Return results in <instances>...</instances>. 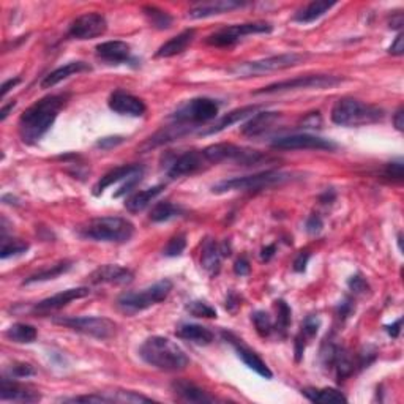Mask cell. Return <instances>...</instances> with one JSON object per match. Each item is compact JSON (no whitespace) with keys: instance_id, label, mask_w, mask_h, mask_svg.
Instances as JSON below:
<instances>
[{"instance_id":"obj_1","label":"cell","mask_w":404,"mask_h":404,"mask_svg":"<svg viewBox=\"0 0 404 404\" xmlns=\"http://www.w3.org/2000/svg\"><path fill=\"white\" fill-rule=\"evenodd\" d=\"M66 95H49L38 100L21 114L18 122L19 136L27 145L37 144L59 117L66 105Z\"/></svg>"},{"instance_id":"obj_2","label":"cell","mask_w":404,"mask_h":404,"mask_svg":"<svg viewBox=\"0 0 404 404\" xmlns=\"http://www.w3.org/2000/svg\"><path fill=\"white\" fill-rule=\"evenodd\" d=\"M139 357L147 365L166 373H177L190 365V359L177 343L166 336H150L139 347Z\"/></svg>"},{"instance_id":"obj_3","label":"cell","mask_w":404,"mask_h":404,"mask_svg":"<svg viewBox=\"0 0 404 404\" xmlns=\"http://www.w3.org/2000/svg\"><path fill=\"white\" fill-rule=\"evenodd\" d=\"M386 117L382 107L363 103V101L345 97L340 98L332 107L330 119L335 125L340 126H363L378 124Z\"/></svg>"},{"instance_id":"obj_4","label":"cell","mask_w":404,"mask_h":404,"mask_svg":"<svg viewBox=\"0 0 404 404\" xmlns=\"http://www.w3.org/2000/svg\"><path fill=\"white\" fill-rule=\"evenodd\" d=\"M78 234L83 239L109 244H125L134 235V225L122 217H101L87 221L78 227Z\"/></svg>"},{"instance_id":"obj_5","label":"cell","mask_w":404,"mask_h":404,"mask_svg":"<svg viewBox=\"0 0 404 404\" xmlns=\"http://www.w3.org/2000/svg\"><path fill=\"white\" fill-rule=\"evenodd\" d=\"M204 155L210 165H221V163H232L237 166L253 167L272 163L277 158L272 155L262 153L259 150L248 149V147H240L229 143H220L208 145L204 149Z\"/></svg>"},{"instance_id":"obj_6","label":"cell","mask_w":404,"mask_h":404,"mask_svg":"<svg viewBox=\"0 0 404 404\" xmlns=\"http://www.w3.org/2000/svg\"><path fill=\"white\" fill-rule=\"evenodd\" d=\"M218 112H220V103L217 100L201 97L188 100L186 103L182 105L176 112L171 114L170 120L171 124L179 125L188 133H191L194 128H198L199 125L217 119Z\"/></svg>"},{"instance_id":"obj_7","label":"cell","mask_w":404,"mask_h":404,"mask_svg":"<svg viewBox=\"0 0 404 404\" xmlns=\"http://www.w3.org/2000/svg\"><path fill=\"white\" fill-rule=\"evenodd\" d=\"M172 281L171 280H161L155 285L141 289V291H131L125 292L117 299V307L122 313L131 316L149 309L158 303L165 302L170 294L172 292Z\"/></svg>"},{"instance_id":"obj_8","label":"cell","mask_w":404,"mask_h":404,"mask_svg":"<svg viewBox=\"0 0 404 404\" xmlns=\"http://www.w3.org/2000/svg\"><path fill=\"white\" fill-rule=\"evenodd\" d=\"M291 174L281 172V171H264L253 174V176L245 177H234L229 180L218 182L217 185H213L212 191L215 194H225L231 191H259L267 190V188L277 186L285 184V182L291 180Z\"/></svg>"},{"instance_id":"obj_9","label":"cell","mask_w":404,"mask_h":404,"mask_svg":"<svg viewBox=\"0 0 404 404\" xmlns=\"http://www.w3.org/2000/svg\"><path fill=\"white\" fill-rule=\"evenodd\" d=\"M305 59H307L305 54H299V52L280 54V56L254 60V62L237 64L229 70V73H231V75L235 78L262 76V75H268V73L294 69V66L303 64V60Z\"/></svg>"},{"instance_id":"obj_10","label":"cell","mask_w":404,"mask_h":404,"mask_svg":"<svg viewBox=\"0 0 404 404\" xmlns=\"http://www.w3.org/2000/svg\"><path fill=\"white\" fill-rule=\"evenodd\" d=\"M343 78L333 75H307L292 79H285L280 83H273L259 90H254L253 95H271V93L291 92V90H308V89H332L343 83Z\"/></svg>"},{"instance_id":"obj_11","label":"cell","mask_w":404,"mask_h":404,"mask_svg":"<svg viewBox=\"0 0 404 404\" xmlns=\"http://www.w3.org/2000/svg\"><path fill=\"white\" fill-rule=\"evenodd\" d=\"M54 322L97 340H109L117 332L116 322L103 316H73V318H57Z\"/></svg>"},{"instance_id":"obj_12","label":"cell","mask_w":404,"mask_h":404,"mask_svg":"<svg viewBox=\"0 0 404 404\" xmlns=\"http://www.w3.org/2000/svg\"><path fill=\"white\" fill-rule=\"evenodd\" d=\"M321 359L322 365L333 373L335 379L338 382L347 379L349 376H352L355 372L357 363L351 352H349L346 347L336 345L332 340L326 341L324 346H322Z\"/></svg>"},{"instance_id":"obj_13","label":"cell","mask_w":404,"mask_h":404,"mask_svg":"<svg viewBox=\"0 0 404 404\" xmlns=\"http://www.w3.org/2000/svg\"><path fill=\"white\" fill-rule=\"evenodd\" d=\"M273 30V25L268 23H245V24H234L229 27H223L212 35H208L206 43L210 46H217V48H226V46H232L240 42L244 37L248 35H258V33H271Z\"/></svg>"},{"instance_id":"obj_14","label":"cell","mask_w":404,"mask_h":404,"mask_svg":"<svg viewBox=\"0 0 404 404\" xmlns=\"http://www.w3.org/2000/svg\"><path fill=\"white\" fill-rule=\"evenodd\" d=\"M107 30L106 18L98 11L84 13L73 19L69 27V37L75 40H93L105 35Z\"/></svg>"},{"instance_id":"obj_15","label":"cell","mask_w":404,"mask_h":404,"mask_svg":"<svg viewBox=\"0 0 404 404\" xmlns=\"http://www.w3.org/2000/svg\"><path fill=\"white\" fill-rule=\"evenodd\" d=\"M272 147L277 150H336V144L332 141L313 136V134H291L275 139Z\"/></svg>"},{"instance_id":"obj_16","label":"cell","mask_w":404,"mask_h":404,"mask_svg":"<svg viewBox=\"0 0 404 404\" xmlns=\"http://www.w3.org/2000/svg\"><path fill=\"white\" fill-rule=\"evenodd\" d=\"M208 163L204 150H188L185 153L179 155V157L167 166V177L170 179H180L186 176H193L202 170H206Z\"/></svg>"},{"instance_id":"obj_17","label":"cell","mask_w":404,"mask_h":404,"mask_svg":"<svg viewBox=\"0 0 404 404\" xmlns=\"http://www.w3.org/2000/svg\"><path fill=\"white\" fill-rule=\"evenodd\" d=\"M231 254V248H229L227 242L225 244H218L213 239H207L202 245V253H201V267L210 275V277H217L220 268H221V261L223 258H227Z\"/></svg>"},{"instance_id":"obj_18","label":"cell","mask_w":404,"mask_h":404,"mask_svg":"<svg viewBox=\"0 0 404 404\" xmlns=\"http://www.w3.org/2000/svg\"><path fill=\"white\" fill-rule=\"evenodd\" d=\"M0 400L2 401H16V403H37L42 400V393L37 388L25 384L18 382L16 379L5 378L0 386Z\"/></svg>"},{"instance_id":"obj_19","label":"cell","mask_w":404,"mask_h":404,"mask_svg":"<svg viewBox=\"0 0 404 404\" xmlns=\"http://www.w3.org/2000/svg\"><path fill=\"white\" fill-rule=\"evenodd\" d=\"M90 294L89 287H73V289H66V291L57 292L51 295V297L44 299L42 302H38L35 307H33V311L38 314H46L51 311H57V309L64 308L69 305V303L84 299L87 295Z\"/></svg>"},{"instance_id":"obj_20","label":"cell","mask_w":404,"mask_h":404,"mask_svg":"<svg viewBox=\"0 0 404 404\" xmlns=\"http://www.w3.org/2000/svg\"><path fill=\"white\" fill-rule=\"evenodd\" d=\"M248 2H240V0H208V2L193 5L191 8L188 10V18L204 19L210 16H218L232 10L244 8Z\"/></svg>"},{"instance_id":"obj_21","label":"cell","mask_w":404,"mask_h":404,"mask_svg":"<svg viewBox=\"0 0 404 404\" xmlns=\"http://www.w3.org/2000/svg\"><path fill=\"white\" fill-rule=\"evenodd\" d=\"M107 105H109V107L114 112L120 114V116L141 117V116H144L147 111V106L143 100L120 89L111 93Z\"/></svg>"},{"instance_id":"obj_22","label":"cell","mask_w":404,"mask_h":404,"mask_svg":"<svg viewBox=\"0 0 404 404\" xmlns=\"http://www.w3.org/2000/svg\"><path fill=\"white\" fill-rule=\"evenodd\" d=\"M225 338L234 346L235 352H237V355L240 357L242 362H244L248 368H251L254 373H258L259 376H262V378H266V379L273 378V373L271 372V368L267 367V363L262 360L261 357L253 351V349H250L246 345H244V341L239 340L237 336H234L231 333H225Z\"/></svg>"},{"instance_id":"obj_23","label":"cell","mask_w":404,"mask_h":404,"mask_svg":"<svg viewBox=\"0 0 404 404\" xmlns=\"http://www.w3.org/2000/svg\"><path fill=\"white\" fill-rule=\"evenodd\" d=\"M89 278H90L92 285L124 286L133 281L134 275L130 268L114 266V264H106V266L98 267L97 271H93Z\"/></svg>"},{"instance_id":"obj_24","label":"cell","mask_w":404,"mask_h":404,"mask_svg":"<svg viewBox=\"0 0 404 404\" xmlns=\"http://www.w3.org/2000/svg\"><path fill=\"white\" fill-rule=\"evenodd\" d=\"M97 56L105 60V62L111 64V65H122V64H131L133 57H131V46L120 42V40H114V42H105L100 43L97 48Z\"/></svg>"},{"instance_id":"obj_25","label":"cell","mask_w":404,"mask_h":404,"mask_svg":"<svg viewBox=\"0 0 404 404\" xmlns=\"http://www.w3.org/2000/svg\"><path fill=\"white\" fill-rule=\"evenodd\" d=\"M194 38H196V30L194 29H186L184 32H180L179 35L172 37L171 40H167L165 44H161L158 51L155 52V57L157 59H170L174 56H179V54L185 52L188 49Z\"/></svg>"},{"instance_id":"obj_26","label":"cell","mask_w":404,"mask_h":404,"mask_svg":"<svg viewBox=\"0 0 404 404\" xmlns=\"http://www.w3.org/2000/svg\"><path fill=\"white\" fill-rule=\"evenodd\" d=\"M144 167L139 166V165H122V166H117L111 170L109 172H106L103 177H101L95 185H93V196H101V194L105 193L106 188L112 186L114 184H117V182H122L126 180L133 174H136L139 171H143Z\"/></svg>"},{"instance_id":"obj_27","label":"cell","mask_w":404,"mask_h":404,"mask_svg":"<svg viewBox=\"0 0 404 404\" xmlns=\"http://www.w3.org/2000/svg\"><path fill=\"white\" fill-rule=\"evenodd\" d=\"M171 390L174 395L186 403H213L215 398L208 395L204 388L198 387L186 379H177L171 384Z\"/></svg>"},{"instance_id":"obj_28","label":"cell","mask_w":404,"mask_h":404,"mask_svg":"<svg viewBox=\"0 0 404 404\" xmlns=\"http://www.w3.org/2000/svg\"><path fill=\"white\" fill-rule=\"evenodd\" d=\"M281 119L280 112H258L242 126V134L248 138H256L267 133Z\"/></svg>"},{"instance_id":"obj_29","label":"cell","mask_w":404,"mask_h":404,"mask_svg":"<svg viewBox=\"0 0 404 404\" xmlns=\"http://www.w3.org/2000/svg\"><path fill=\"white\" fill-rule=\"evenodd\" d=\"M259 107H261V106H258V105H250V106L237 107V109H234V111H231V112L225 114L223 117L218 119L217 122H215L213 126L208 128V130L204 131L202 134H204V136H210V134L221 133L223 130H226V128H229V126H232L234 124L240 122V120H245V119H248V117H253L254 114L259 111Z\"/></svg>"},{"instance_id":"obj_30","label":"cell","mask_w":404,"mask_h":404,"mask_svg":"<svg viewBox=\"0 0 404 404\" xmlns=\"http://www.w3.org/2000/svg\"><path fill=\"white\" fill-rule=\"evenodd\" d=\"M90 70H92L90 65L85 64V62H70V64L59 66V69L51 71L49 75L42 81V87L43 89H51V87L60 84L62 81L69 79L73 75H79V73L90 71Z\"/></svg>"},{"instance_id":"obj_31","label":"cell","mask_w":404,"mask_h":404,"mask_svg":"<svg viewBox=\"0 0 404 404\" xmlns=\"http://www.w3.org/2000/svg\"><path fill=\"white\" fill-rule=\"evenodd\" d=\"M333 6H336V2H327V0H318L316 2L314 0V2H309L297 10V13L294 15V21L300 24H311L324 16Z\"/></svg>"},{"instance_id":"obj_32","label":"cell","mask_w":404,"mask_h":404,"mask_svg":"<svg viewBox=\"0 0 404 404\" xmlns=\"http://www.w3.org/2000/svg\"><path fill=\"white\" fill-rule=\"evenodd\" d=\"M176 335L182 340L194 343V345L199 346L210 345L215 338V335L210 328L199 324H182L177 327Z\"/></svg>"},{"instance_id":"obj_33","label":"cell","mask_w":404,"mask_h":404,"mask_svg":"<svg viewBox=\"0 0 404 404\" xmlns=\"http://www.w3.org/2000/svg\"><path fill=\"white\" fill-rule=\"evenodd\" d=\"M163 190H165V185H157V186L147 188V190H144V191L134 193L125 201V208L131 213L143 212L150 206V202L157 198L158 194L163 193Z\"/></svg>"},{"instance_id":"obj_34","label":"cell","mask_w":404,"mask_h":404,"mask_svg":"<svg viewBox=\"0 0 404 404\" xmlns=\"http://www.w3.org/2000/svg\"><path fill=\"white\" fill-rule=\"evenodd\" d=\"M73 267L71 261H60L57 264H54L51 267L42 268V271L30 275L29 278H25L23 281V285H33V283H42V281H49V280H56L59 278L60 275H65L66 272H70Z\"/></svg>"},{"instance_id":"obj_35","label":"cell","mask_w":404,"mask_h":404,"mask_svg":"<svg viewBox=\"0 0 404 404\" xmlns=\"http://www.w3.org/2000/svg\"><path fill=\"white\" fill-rule=\"evenodd\" d=\"M302 395L305 396L307 400H309L311 403H324V404H330V403H346L347 398L343 395L340 390L336 388H330V387H324V388H303Z\"/></svg>"},{"instance_id":"obj_36","label":"cell","mask_w":404,"mask_h":404,"mask_svg":"<svg viewBox=\"0 0 404 404\" xmlns=\"http://www.w3.org/2000/svg\"><path fill=\"white\" fill-rule=\"evenodd\" d=\"M5 336L13 343H19V345H30V343L38 338L37 328L30 324H24V322H18L13 324L5 332Z\"/></svg>"},{"instance_id":"obj_37","label":"cell","mask_w":404,"mask_h":404,"mask_svg":"<svg viewBox=\"0 0 404 404\" xmlns=\"http://www.w3.org/2000/svg\"><path fill=\"white\" fill-rule=\"evenodd\" d=\"M186 212L180 206L172 204L170 201L158 202L157 206L152 208L150 212V220L153 223H163V221H170L172 218L184 217Z\"/></svg>"},{"instance_id":"obj_38","label":"cell","mask_w":404,"mask_h":404,"mask_svg":"<svg viewBox=\"0 0 404 404\" xmlns=\"http://www.w3.org/2000/svg\"><path fill=\"white\" fill-rule=\"evenodd\" d=\"M143 13L147 18V21H149V24L158 30H167L174 23V19L170 13L158 8V6L155 5L143 6Z\"/></svg>"},{"instance_id":"obj_39","label":"cell","mask_w":404,"mask_h":404,"mask_svg":"<svg viewBox=\"0 0 404 404\" xmlns=\"http://www.w3.org/2000/svg\"><path fill=\"white\" fill-rule=\"evenodd\" d=\"M29 250V244L19 239H6L2 237V248H0V258L8 259L15 256H21Z\"/></svg>"},{"instance_id":"obj_40","label":"cell","mask_w":404,"mask_h":404,"mask_svg":"<svg viewBox=\"0 0 404 404\" xmlns=\"http://www.w3.org/2000/svg\"><path fill=\"white\" fill-rule=\"evenodd\" d=\"M277 307V322H275V332L281 336H286L287 328L291 326V308L285 300L275 302Z\"/></svg>"},{"instance_id":"obj_41","label":"cell","mask_w":404,"mask_h":404,"mask_svg":"<svg viewBox=\"0 0 404 404\" xmlns=\"http://www.w3.org/2000/svg\"><path fill=\"white\" fill-rule=\"evenodd\" d=\"M251 321L254 324L256 332H258L262 338H266V336L272 335L275 332V322L272 321L271 314L262 311V309H258V311H254L251 314Z\"/></svg>"},{"instance_id":"obj_42","label":"cell","mask_w":404,"mask_h":404,"mask_svg":"<svg viewBox=\"0 0 404 404\" xmlns=\"http://www.w3.org/2000/svg\"><path fill=\"white\" fill-rule=\"evenodd\" d=\"M186 311L191 316H194V318H206V319L217 318V311H215V308L207 305V303L202 300H193L188 303Z\"/></svg>"},{"instance_id":"obj_43","label":"cell","mask_w":404,"mask_h":404,"mask_svg":"<svg viewBox=\"0 0 404 404\" xmlns=\"http://www.w3.org/2000/svg\"><path fill=\"white\" fill-rule=\"evenodd\" d=\"M185 248H186V235L177 234L167 240L163 254L166 256V258H177V256H180L185 251Z\"/></svg>"},{"instance_id":"obj_44","label":"cell","mask_w":404,"mask_h":404,"mask_svg":"<svg viewBox=\"0 0 404 404\" xmlns=\"http://www.w3.org/2000/svg\"><path fill=\"white\" fill-rule=\"evenodd\" d=\"M319 326H321V322L318 319V316H308V318L303 321L302 330L299 332V335L295 336V338L300 340V341H305V345H307L308 340H311V338H314L316 335H318Z\"/></svg>"},{"instance_id":"obj_45","label":"cell","mask_w":404,"mask_h":404,"mask_svg":"<svg viewBox=\"0 0 404 404\" xmlns=\"http://www.w3.org/2000/svg\"><path fill=\"white\" fill-rule=\"evenodd\" d=\"M35 374H37L35 368H33L30 363L25 362H15L13 365L8 367V369H6V378L11 379H24Z\"/></svg>"},{"instance_id":"obj_46","label":"cell","mask_w":404,"mask_h":404,"mask_svg":"<svg viewBox=\"0 0 404 404\" xmlns=\"http://www.w3.org/2000/svg\"><path fill=\"white\" fill-rule=\"evenodd\" d=\"M386 177H388L390 180H396V182H401L403 176H404V165H403V160H396L392 161V163H388L386 166Z\"/></svg>"},{"instance_id":"obj_47","label":"cell","mask_w":404,"mask_h":404,"mask_svg":"<svg viewBox=\"0 0 404 404\" xmlns=\"http://www.w3.org/2000/svg\"><path fill=\"white\" fill-rule=\"evenodd\" d=\"M347 286H349V289H351L354 294H367L369 291V286H368L367 280L363 278L362 275H359V273L349 278Z\"/></svg>"},{"instance_id":"obj_48","label":"cell","mask_w":404,"mask_h":404,"mask_svg":"<svg viewBox=\"0 0 404 404\" xmlns=\"http://www.w3.org/2000/svg\"><path fill=\"white\" fill-rule=\"evenodd\" d=\"M143 174H144V170L136 172V174H133V176L128 177L126 182H125V185L120 186V190H119L116 194H114V198H120V196H124V194L130 193V191L133 190V186L136 185V184H139L141 179H143Z\"/></svg>"},{"instance_id":"obj_49","label":"cell","mask_w":404,"mask_h":404,"mask_svg":"<svg viewBox=\"0 0 404 404\" xmlns=\"http://www.w3.org/2000/svg\"><path fill=\"white\" fill-rule=\"evenodd\" d=\"M322 227H324V223H322V218L319 217L318 213H313L311 217L307 220V223H305L307 232L311 234V235L319 234L322 231Z\"/></svg>"},{"instance_id":"obj_50","label":"cell","mask_w":404,"mask_h":404,"mask_svg":"<svg viewBox=\"0 0 404 404\" xmlns=\"http://www.w3.org/2000/svg\"><path fill=\"white\" fill-rule=\"evenodd\" d=\"M250 271H251L250 261H248L245 256H242V258L235 261V264H234L235 275H239V277H246V275L250 273Z\"/></svg>"},{"instance_id":"obj_51","label":"cell","mask_w":404,"mask_h":404,"mask_svg":"<svg viewBox=\"0 0 404 404\" xmlns=\"http://www.w3.org/2000/svg\"><path fill=\"white\" fill-rule=\"evenodd\" d=\"M124 141L125 139L122 136H107V138L100 139L97 143V147H100V149H105V150H109L112 149V147H117L122 144Z\"/></svg>"},{"instance_id":"obj_52","label":"cell","mask_w":404,"mask_h":404,"mask_svg":"<svg viewBox=\"0 0 404 404\" xmlns=\"http://www.w3.org/2000/svg\"><path fill=\"white\" fill-rule=\"evenodd\" d=\"M309 258H311V254H309V251H300L297 258H295L294 261V272H305L307 271V266H308V261Z\"/></svg>"},{"instance_id":"obj_53","label":"cell","mask_w":404,"mask_h":404,"mask_svg":"<svg viewBox=\"0 0 404 404\" xmlns=\"http://www.w3.org/2000/svg\"><path fill=\"white\" fill-rule=\"evenodd\" d=\"M388 52L392 54V56H403L404 54V37H403L401 32L398 33V35H396L395 42L388 48Z\"/></svg>"},{"instance_id":"obj_54","label":"cell","mask_w":404,"mask_h":404,"mask_svg":"<svg viewBox=\"0 0 404 404\" xmlns=\"http://www.w3.org/2000/svg\"><path fill=\"white\" fill-rule=\"evenodd\" d=\"M354 305H352V302L349 300V299H345L341 303H340V307H338V316L341 319H346L349 318V316L352 314L354 311Z\"/></svg>"},{"instance_id":"obj_55","label":"cell","mask_w":404,"mask_h":404,"mask_svg":"<svg viewBox=\"0 0 404 404\" xmlns=\"http://www.w3.org/2000/svg\"><path fill=\"white\" fill-rule=\"evenodd\" d=\"M240 307V297L235 292H229L227 294V299H226V309L227 311L234 313L235 309Z\"/></svg>"},{"instance_id":"obj_56","label":"cell","mask_w":404,"mask_h":404,"mask_svg":"<svg viewBox=\"0 0 404 404\" xmlns=\"http://www.w3.org/2000/svg\"><path fill=\"white\" fill-rule=\"evenodd\" d=\"M19 83H21V78H15V79L5 81V83L2 84V90H0V97L5 98L6 93H8L11 89H15V87H16Z\"/></svg>"},{"instance_id":"obj_57","label":"cell","mask_w":404,"mask_h":404,"mask_svg":"<svg viewBox=\"0 0 404 404\" xmlns=\"http://www.w3.org/2000/svg\"><path fill=\"white\" fill-rule=\"evenodd\" d=\"M393 125L398 131L404 130V109H403V106H400L398 109H396V112L393 114Z\"/></svg>"},{"instance_id":"obj_58","label":"cell","mask_w":404,"mask_h":404,"mask_svg":"<svg viewBox=\"0 0 404 404\" xmlns=\"http://www.w3.org/2000/svg\"><path fill=\"white\" fill-rule=\"evenodd\" d=\"M275 251H277V246H275V245H267L266 248H262L261 261L262 262H268L275 256Z\"/></svg>"},{"instance_id":"obj_59","label":"cell","mask_w":404,"mask_h":404,"mask_svg":"<svg viewBox=\"0 0 404 404\" xmlns=\"http://www.w3.org/2000/svg\"><path fill=\"white\" fill-rule=\"evenodd\" d=\"M401 324H403V319H398L396 322H393L392 326H387L386 327L387 333L392 336V338H398L400 333H401Z\"/></svg>"},{"instance_id":"obj_60","label":"cell","mask_w":404,"mask_h":404,"mask_svg":"<svg viewBox=\"0 0 404 404\" xmlns=\"http://www.w3.org/2000/svg\"><path fill=\"white\" fill-rule=\"evenodd\" d=\"M403 13L398 11V13H395V15L392 16V19H390V29H401L403 27Z\"/></svg>"},{"instance_id":"obj_61","label":"cell","mask_w":404,"mask_h":404,"mask_svg":"<svg viewBox=\"0 0 404 404\" xmlns=\"http://www.w3.org/2000/svg\"><path fill=\"white\" fill-rule=\"evenodd\" d=\"M15 106H16V101H11V103L4 106L2 111H0V120H5L6 117H8L10 111H13V107H15Z\"/></svg>"}]
</instances>
